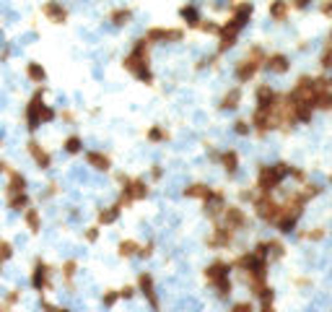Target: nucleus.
<instances>
[{
    "label": "nucleus",
    "instance_id": "nucleus-1",
    "mask_svg": "<svg viewBox=\"0 0 332 312\" xmlns=\"http://www.w3.org/2000/svg\"><path fill=\"white\" fill-rule=\"evenodd\" d=\"M291 164L278 162V164H260L257 169V182H255V192L257 195H275V190L283 185L285 177H291Z\"/></svg>",
    "mask_w": 332,
    "mask_h": 312
},
{
    "label": "nucleus",
    "instance_id": "nucleus-2",
    "mask_svg": "<svg viewBox=\"0 0 332 312\" xmlns=\"http://www.w3.org/2000/svg\"><path fill=\"white\" fill-rule=\"evenodd\" d=\"M148 50H151V45L140 36V39H135L130 55L122 60L125 70H130L138 81H143V84H153V73H151V65H148Z\"/></svg>",
    "mask_w": 332,
    "mask_h": 312
},
{
    "label": "nucleus",
    "instance_id": "nucleus-3",
    "mask_svg": "<svg viewBox=\"0 0 332 312\" xmlns=\"http://www.w3.org/2000/svg\"><path fill=\"white\" fill-rule=\"evenodd\" d=\"M148 182L143 180V177H128L122 182V195H119V201H117V206L122 208V206H130V203H138V201H143V198H148Z\"/></svg>",
    "mask_w": 332,
    "mask_h": 312
},
{
    "label": "nucleus",
    "instance_id": "nucleus-4",
    "mask_svg": "<svg viewBox=\"0 0 332 312\" xmlns=\"http://www.w3.org/2000/svg\"><path fill=\"white\" fill-rule=\"evenodd\" d=\"M216 224H221V226H226L229 231L239 234V231H244V229L249 226V216H246V211H244L241 206H229V203H226V208H223V213H221V219H218Z\"/></svg>",
    "mask_w": 332,
    "mask_h": 312
},
{
    "label": "nucleus",
    "instance_id": "nucleus-5",
    "mask_svg": "<svg viewBox=\"0 0 332 312\" xmlns=\"http://www.w3.org/2000/svg\"><path fill=\"white\" fill-rule=\"evenodd\" d=\"M252 13H255V6H252V3H234V6H229V21H226L223 26H229L231 31L239 34V31L249 24Z\"/></svg>",
    "mask_w": 332,
    "mask_h": 312
},
{
    "label": "nucleus",
    "instance_id": "nucleus-6",
    "mask_svg": "<svg viewBox=\"0 0 332 312\" xmlns=\"http://www.w3.org/2000/svg\"><path fill=\"white\" fill-rule=\"evenodd\" d=\"M45 86H39L36 91H34V96L29 99V104H26V128L34 133L36 128H39V114H42V107H45Z\"/></svg>",
    "mask_w": 332,
    "mask_h": 312
},
{
    "label": "nucleus",
    "instance_id": "nucleus-7",
    "mask_svg": "<svg viewBox=\"0 0 332 312\" xmlns=\"http://www.w3.org/2000/svg\"><path fill=\"white\" fill-rule=\"evenodd\" d=\"M146 42L148 45H156V42H182L184 39V29H163V26H151L146 31Z\"/></svg>",
    "mask_w": 332,
    "mask_h": 312
},
{
    "label": "nucleus",
    "instance_id": "nucleus-8",
    "mask_svg": "<svg viewBox=\"0 0 332 312\" xmlns=\"http://www.w3.org/2000/svg\"><path fill=\"white\" fill-rule=\"evenodd\" d=\"M31 286L36 289V291H47L50 286H52V268L42 260V258H36L34 260V270H31Z\"/></svg>",
    "mask_w": 332,
    "mask_h": 312
},
{
    "label": "nucleus",
    "instance_id": "nucleus-9",
    "mask_svg": "<svg viewBox=\"0 0 332 312\" xmlns=\"http://www.w3.org/2000/svg\"><path fill=\"white\" fill-rule=\"evenodd\" d=\"M234 240H236V234H234V231H229L226 226L216 224L213 231H211V237H208L205 242H208V247H211V250H226V247L234 245Z\"/></svg>",
    "mask_w": 332,
    "mask_h": 312
},
{
    "label": "nucleus",
    "instance_id": "nucleus-10",
    "mask_svg": "<svg viewBox=\"0 0 332 312\" xmlns=\"http://www.w3.org/2000/svg\"><path fill=\"white\" fill-rule=\"evenodd\" d=\"M135 291H140V294L151 302V307L158 312V307H161V304H158V297H156V284H153V276H151L148 270H143L140 276H138V289H135Z\"/></svg>",
    "mask_w": 332,
    "mask_h": 312
},
{
    "label": "nucleus",
    "instance_id": "nucleus-11",
    "mask_svg": "<svg viewBox=\"0 0 332 312\" xmlns=\"http://www.w3.org/2000/svg\"><path fill=\"white\" fill-rule=\"evenodd\" d=\"M26 151L31 153V159H34V164L39 167V169H50L52 167V153L47 151V148H42V143L39 141H29L26 143Z\"/></svg>",
    "mask_w": 332,
    "mask_h": 312
},
{
    "label": "nucleus",
    "instance_id": "nucleus-12",
    "mask_svg": "<svg viewBox=\"0 0 332 312\" xmlns=\"http://www.w3.org/2000/svg\"><path fill=\"white\" fill-rule=\"evenodd\" d=\"M231 276V263L229 260H216V263H211L205 268V281L208 284H216V281H221V279H229Z\"/></svg>",
    "mask_w": 332,
    "mask_h": 312
},
{
    "label": "nucleus",
    "instance_id": "nucleus-13",
    "mask_svg": "<svg viewBox=\"0 0 332 312\" xmlns=\"http://www.w3.org/2000/svg\"><path fill=\"white\" fill-rule=\"evenodd\" d=\"M262 65L260 63H252V60H246V57H241L239 63H236V70H234V75H236V81L239 84H249L252 78L257 75V70H260Z\"/></svg>",
    "mask_w": 332,
    "mask_h": 312
},
{
    "label": "nucleus",
    "instance_id": "nucleus-14",
    "mask_svg": "<svg viewBox=\"0 0 332 312\" xmlns=\"http://www.w3.org/2000/svg\"><path fill=\"white\" fill-rule=\"evenodd\" d=\"M270 73H278V75H283V73H288L291 70V57L288 55H283V52H273V55H267L265 57V63H262Z\"/></svg>",
    "mask_w": 332,
    "mask_h": 312
},
{
    "label": "nucleus",
    "instance_id": "nucleus-15",
    "mask_svg": "<svg viewBox=\"0 0 332 312\" xmlns=\"http://www.w3.org/2000/svg\"><path fill=\"white\" fill-rule=\"evenodd\" d=\"M86 164L96 172H109L112 169V159L104 151H86Z\"/></svg>",
    "mask_w": 332,
    "mask_h": 312
},
{
    "label": "nucleus",
    "instance_id": "nucleus-16",
    "mask_svg": "<svg viewBox=\"0 0 332 312\" xmlns=\"http://www.w3.org/2000/svg\"><path fill=\"white\" fill-rule=\"evenodd\" d=\"M26 192V177L18 169H8V185H6V195H18Z\"/></svg>",
    "mask_w": 332,
    "mask_h": 312
},
{
    "label": "nucleus",
    "instance_id": "nucleus-17",
    "mask_svg": "<svg viewBox=\"0 0 332 312\" xmlns=\"http://www.w3.org/2000/svg\"><path fill=\"white\" fill-rule=\"evenodd\" d=\"M211 192H213V187L205 185V182H195V185H187V187H184L187 198H197V201H202V203L211 198Z\"/></svg>",
    "mask_w": 332,
    "mask_h": 312
},
{
    "label": "nucleus",
    "instance_id": "nucleus-18",
    "mask_svg": "<svg viewBox=\"0 0 332 312\" xmlns=\"http://www.w3.org/2000/svg\"><path fill=\"white\" fill-rule=\"evenodd\" d=\"M42 13H45L52 24H65V18H68V11L60 3H45L42 6Z\"/></svg>",
    "mask_w": 332,
    "mask_h": 312
},
{
    "label": "nucleus",
    "instance_id": "nucleus-19",
    "mask_svg": "<svg viewBox=\"0 0 332 312\" xmlns=\"http://www.w3.org/2000/svg\"><path fill=\"white\" fill-rule=\"evenodd\" d=\"M236 31H231L229 26H223L221 24V31H218V55H223L226 50H231L234 45H236Z\"/></svg>",
    "mask_w": 332,
    "mask_h": 312
},
{
    "label": "nucleus",
    "instance_id": "nucleus-20",
    "mask_svg": "<svg viewBox=\"0 0 332 312\" xmlns=\"http://www.w3.org/2000/svg\"><path fill=\"white\" fill-rule=\"evenodd\" d=\"M267 13H270L273 21L283 24V21L288 18V13H291V3H285V0H275V3L267 6Z\"/></svg>",
    "mask_w": 332,
    "mask_h": 312
},
{
    "label": "nucleus",
    "instance_id": "nucleus-21",
    "mask_svg": "<svg viewBox=\"0 0 332 312\" xmlns=\"http://www.w3.org/2000/svg\"><path fill=\"white\" fill-rule=\"evenodd\" d=\"M218 164H221L229 174H236V169H239V153H236L234 148L221 151V156H218Z\"/></svg>",
    "mask_w": 332,
    "mask_h": 312
},
{
    "label": "nucleus",
    "instance_id": "nucleus-22",
    "mask_svg": "<svg viewBox=\"0 0 332 312\" xmlns=\"http://www.w3.org/2000/svg\"><path fill=\"white\" fill-rule=\"evenodd\" d=\"M24 221H26V229H29L31 234H39V231H42V213H39V208L29 206V208L24 211Z\"/></svg>",
    "mask_w": 332,
    "mask_h": 312
},
{
    "label": "nucleus",
    "instance_id": "nucleus-23",
    "mask_svg": "<svg viewBox=\"0 0 332 312\" xmlns=\"http://www.w3.org/2000/svg\"><path fill=\"white\" fill-rule=\"evenodd\" d=\"M241 96H244V94H241V86H234V89H229V91L221 96V104H218V107H221V109H236L239 102H241Z\"/></svg>",
    "mask_w": 332,
    "mask_h": 312
},
{
    "label": "nucleus",
    "instance_id": "nucleus-24",
    "mask_svg": "<svg viewBox=\"0 0 332 312\" xmlns=\"http://www.w3.org/2000/svg\"><path fill=\"white\" fill-rule=\"evenodd\" d=\"M26 78L31 84H45L47 81V70L42 68V63H29L26 65Z\"/></svg>",
    "mask_w": 332,
    "mask_h": 312
},
{
    "label": "nucleus",
    "instance_id": "nucleus-25",
    "mask_svg": "<svg viewBox=\"0 0 332 312\" xmlns=\"http://www.w3.org/2000/svg\"><path fill=\"white\" fill-rule=\"evenodd\" d=\"M29 206H31V203H29V195H26V192L8 195V208H11V211H16V213H24Z\"/></svg>",
    "mask_w": 332,
    "mask_h": 312
},
{
    "label": "nucleus",
    "instance_id": "nucleus-26",
    "mask_svg": "<svg viewBox=\"0 0 332 312\" xmlns=\"http://www.w3.org/2000/svg\"><path fill=\"white\" fill-rule=\"evenodd\" d=\"M130 18H133V8H114V11L109 13V21H112L114 26L130 24Z\"/></svg>",
    "mask_w": 332,
    "mask_h": 312
},
{
    "label": "nucleus",
    "instance_id": "nucleus-27",
    "mask_svg": "<svg viewBox=\"0 0 332 312\" xmlns=\"http://www.w3.org/2000/svg\"><path fill=\"white\" fill-rule=\"evenodd\" d=\"M179 16L184 18V24H190V26H195V29H197V24L202 21L197 6H182V8H179Z\"/></svg>",
    "mask_w": 332,
    "mask_h": 312
},
{
    "label": "nucleus",
    "instance_id": "nucleus-28",
    "mask_svg": "<svg viewBox=\"0 0 332 312\" xmlns=\"http://www.w3.org/2000/svg\"><path fill=\"white\" fill-rule=\"evenodd\" d=\"M119 213H122V208L114 203V206H107V208H101L99 211V224H114L117 219H119Z\"/></svg>",
    "mask_w": 332,
    "mask_h": 312
},
{
    "label": "nucleus",
    "instance_id": "nucleus-29",
    "mask_svg": "<svg viewBox=\"0 0 332 312\" xmlns=\"http://www.w3.org/2000/svg\"><path fill=\"white\" fill-rule=\"evenodd\" d=\"M138 247H140V242H135V240H122L119 242V255L122 258H138Z\"/></svg>",
    "mask_w": 332,
    "mask_h": 312
},
{
    "label": "nucleus",
    "instance_id": "nucleus-30",
    "mask_svg": "<svg viewBox=\"0 0 332 312\" xmlns=\"http://www.w3.org/2000/svg\"><path fill=\"white\" fill-rule=\"evenodd\" d=\"M146 138H148V143H163V141H169V133H166L161 125H153V128L146 133Z\"/></svg>",
    "mask_w": 332,
    "mask_h": 312
},
{
    "label": "nucleus",
    "instance_id": "nucleus-31",
    "mask_svg": "<svg viewBox=\"0 0 332 312\" xmlns=\"http://www.w3.org/2000/svg\"><path fill=\"white\" fill-rule=\"evenodd\" d=\"M75 273H78V260H65V263H63V279H65L68 286L73 284Z\"/></svg>",
    "mask_w": 332,
    "mask_h": 312
},
{
    "label": "nucleus",
    "instance_id": "nucleus-32",
    "mask_svg": "<svg viewBox=\"0 0 332 312\" xmlns=\"http://www.w3.org/2000/svg\"><path fill=\"white\" fill-rule=\"evenodd\" d=\"M63 148H65L68 153H80V151H83V138H80V135H68L65 143H63Z\"/></svg>",
    "mask_w": 332,
    "mask_h": 312
},
{
    "label": "nucleus",
    "instance_id": "nucleus-33",
    "mask_svg": "<svg viewBox=\"0 0 332 312\" xmlns=\"http://www.w3.org/2000/svg\"><path fill=\"white\" fill-rule=\"evenodd\" d=\"M213 289H216V294H218L221 299H226V297L234 291V281H231V276H229V279H221V281H216V284H213Z\"/></svg>",
    "mask_w": 332,
    "mask_h": 312
},
{
    "label": "nucleus",
    "instance_id": "nucleus-34",
    "mask_svg": "<svg viewBox=\"0 0 332 312\" xmlns=\"http://www.w3.org/2000/svg\"><path fill=\"white\" fill-rule=\"evenodd\" d=\"M299 237L312 240V242H319V240H324V237H327V229H324V226H314L312 231H304V234H299Z\"/></svg>",
    "mask_w": 332,
    "mask_h": 312
},
{
    "label": "nucleus",
    "instance_id": "nucleus-35",
    "mask_svg": "<svg viewBox=\"0 0 332 312\" xmlns=\"http://www.w3.org/2000/svg\"><path fill=\"white\" fill-rule=\"evenodd\" d=\"M197 29H200L202 34H218V31H221V24H216V21H205V18H202V21L197 24Z\"/></svg>",
    "mask_w": 332,
    "mask_h": 312
},
{
    "label": "nucleus",
    "instance_id": "nucleus-36",
    "mask_svg": "<svg viewBox=\"0 0 332 312\" xmlns=\"http://www.w3.org/2000/svg\"><path fill=\"white\" fill-rule=\"evenodd\" d=\"M13 258V245L8 240H0V263H6Z\"/></svg>",
    "mask_w": 332,
    "mask_h": 312
},
{
    "label": "nucleus",
    "instance_id": "nucleus-37",
    "mask_svg": "<svg viewBox=\"0 0 332 312\" xmlns=\"http://www.w3.org/2000/svg\"><path fill=\"white\" fill-rule=\"evenodd\" d=\"M55 117H57V112L52 109V107H42V114H39V125H45V123H52L55 120Z\"/></svg>",
    "mask_w": 332,
    "mask_h": 312
},
{
    "label": "nucleus",
    "instance_id": "nucleus-38",
    "mask_svg": "<svg viewBox=\"0 0 332 312\" xmlns=\"http://www.w3.org/2000/svg\"><path fill=\"white\" fill-rule=\"evenodd\" d=\"M117 299H119V297H117V289H107L104 297H101V304H104V307H114Z\"/></svg>",
    "mask_w": 332,
    "mask_h": 312
},
{
    "label": "nucleus",
    "instance_id": "nucleus-39",
    "mask_svg": "<svg viewBox=\"0 0 332 312\" xmlns=\"http://www.w3.org/2000/svg\"><path fill=\"white\" fill-rule=\"evenodd\" d=\"M234 133H236V135H249V133H252V128H249V120H236V123H234Z\"/></svg>",
    "mask_w": 332,
    "mask_h": 312
},
{
    "label": "nucleus",
    "instance_id": "nucleus-40",
    "mask_svg": "<svg viewBox=\"0 0 332 312\" xmlns=\"http://www.w3.org/2000/svg\"><path fill=\"white\" fill-rule=\"evenodd\" d=\"M231 312H255V304L249 302V299H241V302H236L231 307Z\"/></svg>",
    "mask_w": 332,
    "mask_h": 312
},
{
    "label": "nucleus",
    "instance_id": "nucleus-41",
    "mask_svg": "<svg viewBox=\"0 0 332 312\" xmlns=\"http://www.w3.org/2000/svg\"><path fill=\"white\" fill-rule=\"evenodd\" d=\"M83 240H86V242H96L99 240V224H94V226H89L86 231H83Z\"/></svg>",
    "mask_w": 332,
    "mask_h": 312
},
{
    "label": "nucleus",
    "instance_id": "nucleus-42",
    "mask_svg": "<svg viewBox=\"0 0 332 312\" xmlns=\"http://www.w3.org/2000/svg\"><path fill=\"white\" fill-rule=\"evenodd\" d=\"M117 297H119V299H133V297H135V286L125 284L122 289H117Z\"/></svg>",
    "mask_w": 332,
    "mask_h": 312
},
{
    "label": "nucleus",
    "instance_id": "nucleus-43",
    "mask_svg": "<svg viewBox=\"0 0 332 312\" xmlns=\"http://www.w3.org/2000/svg\"><path fill=\"white\" fill-rule=\"evenodd\" d=\"M153 255V242H146L138 247V258H151Z\"/></svg>",
    "mask_w": 332,
    "mask_h": 312
},
{
    "label": "nucleus",
    "instance_id": "nucleus-44",
    "mask_svg": "<svg viewBox=\"0 0 332 312\" xmlns=\"http://www.w3.org/2000/svg\"><path fill=\"white\" fill-rule=\"evenodd\" d=\"M319 63H322V68H324V70L329 68V42L324 45V50H322V57H319Z\"/></svg>",
    "mask_w": 332,
    "mask_h": 312
},
{
    "label": "nucleus",
    "instance_id": "nucleus-45",
    "mask_svg": "<svg viewBox=\"0 0 332 312\" xmlns=\"http://www.w3.org/2000/svg\"><path fill=\"white\" fill-rule=\"evenodd\" d=\"M151 177H153V180H161V177H163V169H161L158 164H153V169H151Z\"/></svg>",
    "mask_w": 332,
    "mask_h": 312
},
{
    "label": "nucleus",
    "instance_id": "nucleus-46",
    "mask_svg": "<svg viewBox=\"0 0 332 312\" xmlns=\"http://www.w3.org/2000/svg\"><path fill=\"white\" fill-rule=\"evenodd\" d=\"M42 309H45V312H57V307L52 302H47V299H42Z\"/></svg>",
    "mask_w": 332,
    "mask_h": 312
},
{
    "label": "nucleus",
    "instance_id": "nucleus-47",
    "mask_svg": "<svg viewBox=\"0 0 332 312\" xmlns=\"http://www.w3.org/2000/svg\"><path fill=\"white\" fill-rule=\"evenodd\" d=\"M260 312H275L273 302H262V304H260Z\"/></svg>",
    "mask_w": 332,
    "mask_h": 312
},
{
    "label": "nucleus",
    "instance_id": "nucleus-48",
    "mask_svg": "<svg viewBox=\"0 0 332 312\" xmlns=\"http://www.w3.org/2000/svg\"><path fill=\"white\" fill-rule=\"evenodd\" d=\"M60 117H63V120H65V123H73V120H75V114H73V112H63Z\"/></svg>",
    "mask_w": 332,
    "mask_h": 312
},
{
    "label": "nucleus",
    "instance_id": "nucleus-49",
    "mask_svg": "<svg viewBox=\"0 0 332 312\" xmlns=\"http://www.w3.org/2000/svg\"><path fill=\"white\" fill-rule=\"evenodd\" d=\"M322 13H324V16H329V13H332V6H329V3H324V6H322Z\"/></svg>",
    "mask_w": 332,
    "mask_h": 312
},
{
    "label": "nucleus",
    "instance_id": "nucleus-50",
    "mask_svg": "<svg viewBox=\"0 0 332 312\" xmlns=\"http://www.w3.org/2000/svg\"><path fill=\"white\" fill-rule=\"evenodd\" d=\"M8 169H11V167H8L6 162H0V172H8Z\"/></svg>",
    "mask_w": 332,
    "mask_h": 312
},
{
    "label": "nucleus",
    "instance_id": "nucleus-51",
    "mask_svg": "<svg viewBox=\"0 0 332 312\" xmlns=\"http://www.w3.org/2000/svg\"><path fill=\"white\" fill-rule=\"evenodd\" d=\"M57 312H70V309H65V307H57Z\"/></svg>",
    "mask_w": 332,
    "mask_h": 312
},
{
    "label": "nucleus",
    "instance_id": "nucleus-52",
    "mask_svg": "<svg viewBox=\"0 0 332 312\" xmlns=\"http://www.w3.org/2000/svg\"><path fill=\"white\" fill-rule=\"evenodd\" d=\"M0 268H3V263H0Z\"/></svg>",
    "mask_w": 332,
    "mask_h": 312
}]
</instances>
